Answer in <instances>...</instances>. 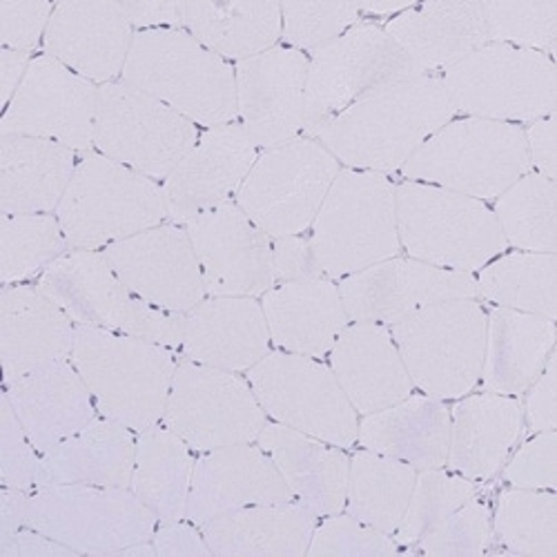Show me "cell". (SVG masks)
I'll return each mask as SVG.
<instances>
[{
    "label": "cell",
    "instance_id": "2e32d148",
    "mask_svg": "<svg viewBox=\"0 0 557 557\" xmlns=\"http://www.w3.org/2000/svg\"><path fill=\"white\" fill-rule=\"evenodd\" d=\"M197 453L257 442L265 412L248 380L230 370L181 361L163 422Z\"/></svg>",
    "mask_w": 557,
    "mask_h": 557
},
{
    "label": "cell",
    "instance_id": "83f0119b",
    "mask_svg": "<svg viewBox=\"0 0 557 557\" xmlns=\"http://www.w3.org/2000/svg\"><path fill=\"white\" fill-rule=\"evenodd\" d=\"M329 357L357 414L384 410L414 391L393 333L384 323L350 321Z\"/></svg>",
    "mask_w": 557,
    "mask_h": 557
},
{
    "label": "cell",
    "instance_id": "f35d334b",
    "mask_svg": "<svg viewBox=\"0 0 557 557\" xmlns=\"http://www.w3.org/2000/svg\"><path fill=\"white\" fill-rule=\"evenodd\" d=\"M183 29L227 63H242L272 50L282 38V5L185 3Z\"/></svg>",
    "mask_w": 557,
    "mask_h": 557
},
{
    "label": "cell",
    "instance_id": "bcb514c9",
    "mask_svg": "<svg viewBox=\"0 0 557 557\" xmlns=\"http://www.w3.org/2000/svg\"><path fill=\"white\" fill-rule=\"evenodd\" d=\"M491 42L553 57L557 38V3H484Z\"/></svg>",
    "mask_w": 557,
    "mask_h": 557
},
{
    "label": "cell",
    "instance_id": "11a10c76",
    "mask_svg": "<svg viewBox=\"0 0 557 557\" xmlns=\"http://www.w3.org/2000/svg\"><path fill=\"white\" fill-rule=\"evenodd\" d=\"M527 399V420L535 433L555 431L557 404H555V355L548 357L540 377L531 384Z\"/></svg>",
    "mask_w": 557,
    "mask_h": 557
},
{
    "label": "cell",
    "instance_id": "94428289",
    "mask_svg": "<svg viewBox=\"0 0 557 557\" xmlns=\"http://www.w3.org/2000/svg\"><path fill=\"white\" fill-rule=\"evenodd\" d=\"M29 491H18L3 486L0 493V537L27 529Z\"/></svg>",
    "mask_w": 557,
    "mask_h": 557
},
{
    "label": "cell",
    "instance_id": "db71d44e",
    "mask_svg": "<svg viewBox=\"0 0 557 557\" xmlns=\"http://www.w3.org/2000/svg\"><path fill=\"white\" fill-rule=\"evenodd\" d=\"M272 268L276 284L306 282V278L323 276L312 244L304 235L272 239Z\"/></svg>",
    "mask_w": 557,
    "mask_h": 557
},
{
    "label": "cell",
    "instance_id": "5b68a950",
    "mask_svg": "<svg viewBox=\"0 0 557 557\" xmlns=\"http://www.w3.org/2000/svg\"><path fill=\"white\" fill-rule=\"evenodd\" d=\"M67 246L103 250L165 223L163 185L99 152L85 154L57 208Z\"/></svg>",
    "mask_w": 557,
    "mask_h": 557
},
{
    "label": "cell",
    "instance_id": "816d5d0a",
    "mask_svg": "<svg viewBox=\"0 0 557 557\" xmlns=\"http://www.w3.org/2000/svg\"><path fill=\"white\" fill-rule=\"evenodd\" d=\"M555 450L557 435L555 431H542L531 437L506 463L504 478L516 488H535V491H555Z\"/></svg>",
    "mask_w": 557,
    "mask_h": 557
},
{
    "label": "cell",
    "instance_id": "d6986e66",
    "mask_svg": "<svg viewBox=\"0 0 557 557\" xmlns=\"http://www.w3.org/2000/svg\"><path fill=\"white\" fill-rule=\"evenodd\" d=\"M101 252L136 297L161 310L185 314L208 295L195 246L181 223H161Z\"/></svg>",
    "mask_w": 557,
    "mask_h": 557
},
{
    "label": "cell",
    "instance_id": "c3c4849f",
    "mask_svg": "<svg viewBox=\"0 0 557 557\" xmlns=\"http://www.w3.org/2000/svg\"><path fill=\"white\" fill-rule=\"evenodd\" d=\"M491 542V510L475 497L459 506L412 550L435 557H478Z\"/></svg>",
    "mask_w": 557,
    "mask_h": 557
},
{
    "label": "cell",
    "instance_id": "cb8c5ba5",
    "mask_svg": "<svg viewBox=\"0 0 557 557\" xmlns=\"http://www.w3.org/2000/svg\"><path fill=\"white\" fill-rule=\"evenodd\" d=\"M134 27L121 3H61L45 32V54L91 83L123 74Z\"/></svg>",
    "mask_w": 557,
    "mask_h": 557
},
{
    "label": "cell",
    "instance_id": "7c38bea8",
    "mask_svg": "<svg viewBox=\"0 0 557 557\" xmlns=\"http://www.w3.org/2000/svg\"><path fill=\"white\" fill-rule=\"evenodd\" d=\"M27 527L74 553L112 555L152 542L159 520L129 488L52 484L29 491Z\"/></svg>",
    "mask_w": 557,
    "mask_h": 557
},
{
    "label": "cell",
    "instance_id": "ee69618b",
    "mask_svg": "<svg viewBox=\"0 0 557 557\" xmlns=\"http://www.w3.org/2000/svg\"><path fill=\"white\" fill-rule=\"evenodd\" d=\"M495 533L510 550L533 557L557 555V497L555 491L510 488L499 495Z\"/></svg>",
    "mask_w": 557,
    "mask_h": 557
},
{
    "label": "cell",
    "instance_id": "6f0895ef",
    "mask_svg": "<svg viewBox=\"0 0 557 557\" xmlns=\"http://www.w3.org/2000/svg\"><path fill=\"white\" fill-rule=\"evenodd\" d=\"M183 5L185 3H159V0H144V3H121L127 21L138 32L144 29H183Z\"/></svg>",
    "mask_w": 557,
    "mask_h": 557
},
{
    "label": "cell",
    "instance_id": "52a82bcc",
    "mask_svg": "<svg viewBox=\"0 0 557 557\" xmlns=\"http://www.w3.org/2000/svg\"><path fill=\"white\" fill-rule=\"evenodd\" d=\"M397 232L410 259L469 274L508 248L486 201L420 181L397 185Z\"/></svg>",
    "mask_w": 557,
    "mask_h": 557
},
{
    "label": "cell",
    "instance_id": "4dcf8cb0",
    "mask_svg": "<svg viewBox=\"0 0 557 557\" xmlns=\"http://www.w3.org/2000/svg\"><path fill=\"white\" fill-rule=\"evenodd\" d=\"M522 429L524 410L516 397L497 393L463 397L450 410L446 467L473 482L491 480L506 463Z\"/></svg>",
    "mask_w": 557,
    "mask_h": 557
},
{
    "label": "cell",
    "instance_id": "6125c7cd",
    "mask_svg": "<svg viewBox=\"0 0 557 557\" xmlns=\"http://www.w3.org/2000/svg\"><path fill=\"white\" fill-rule=\"evenodd\" d=\"M29 67V54L14 52L3 48L0 50V97H3V106L12 103L21 81L25 78V72Z\"/></svg>",
    "mask_w": 557,
    "mask_h": 557
},
{
    "label": "cell",
    "instance_id": "ffe728a7",
    "mask_svg": "<svg viewBox=\"0 0 557 557\" xmlns=\"http://www.w3.org/2000/svg\"><path fill=\"white\" fill-rule=\"evenodd\" d=\"M339 293L350 321L393 323L426 306L450 299H475L478 282L469 272L393 257L339 278Z\"/></svg>",
    "mask_w": 557,
    "mask_h": 557
},
{
    "label": "cell",
    "instance_id": "f5cc1de1",
    "mask_svg": "<svg viewBox=\"0 0 557 557\" xmlns=\"http://www.w3.org/2000/svg\"><path fill=\"white\" fill-rule=\"evenodd\" d=\"M57 5L52 3H14L0 0V40L3 48L29 54L45 38Z\"/></svg>",
    "mask_w": 557,
    "mask_h": 557
},
{
    "label": "cell",
    "instance_id": "44dd1931",
    "mask_svg": "<svg viewBox=\"0 0 557 557\" xmlns=\"http://www.w3.org/2000/svg\"><path fill=\"white\" fill-rule=\"evenodd\" d=\"M308 57L288 45L235 65L237 123L257 148H274L304 132Z\"/></svg>",
    "mask_w": 557,
    "mask_h": 557
},
{
    "label": "cell",
    "instance_id": "ac0fdd59",
    "mask_svg": "<svg viewBox=\"0 0 557 557\" xmlns=\"http://www.w3.org/2000/svg\"><path fill=\"white\" fill-rule=\"evenodd\" d=\"M210 297H263L276 286L272 237L237 206L221 203L185 223Z\"/></svg>",
    "mask_w": 557,
    "mask_h": 557
},
{
    "label": "cell",
    "instance_id": "d6a6232c",
    "mask_svg": "<svg viewBox=\"0 0 557 557\" xmlns=\"http://www.w3.org/2000/svg\"><path fill=\"white\" fill-rule=\"evenodd\" d=\"M357 442L366 450L410 463L417 471L444 469L450 442V410L442 399L410 395L384 410L363 414Z\"/></svg>",
    "mask_w": 557,
    "mask_h": 557
},
{
    "label": "cell",
    "instance_id": "7402d4cb",
    "mask_svg": "<svg viewBox=\"0 0 557 557\" xmlns=\"http://www.w3.org/2000/svg\"><path fill=\"white\" fill-rule=\"evenodd\" d=\"M257 157L259 148L237 121L201 132L195 148L163 181L168 219L185 225L232 197L237 199Z\"/></svg>",
    "mask_w": 557,
    "mask_h": 557
},
{
    "label": "cell",
    "instance_id": "4316f807",
    "mask_svg": "<svg viewBox=\"0 0 557 557\" xmlns=\"http://www.w3.org/2000/svg\"><path fill=\"white\" fill-rule=\"evenodd\" d=\"M76 323L38 286L14 284L0 293V361L10 384L36 368L72 359Z\"/></svg>",
    "mask_w": 557,
    "mask_h": 557
},
{
    "label": "cell",
    "instance_id": "681fc988",
    "mask_svg": "<svg viewBox=\"0 0 557 557\" xmlns=\"http://www.w3.org/2000/svg\"><path fill=\"white\" fill-rule=\"evenodd\" d=\"M393 535L368 527L352 516H329L314 527L308 555H395Z\"/></svg>",
    "mask_w": 557,
    "mask_h": 557
},
{
    "label": "cell",
    "instance_id": "277c9868",
    "mask_svg": "<svg viewBox=\"0 0 557 557\" xmlns=\"http://www.w3.org/2000/svg\"><path fill=\"white\" fill-rule=\"evenodd\" d=\"M308 239L323 276L333 282L397 257V185L386 174L339 170Z\"/></svg>",
    "mask_w": 557,
    "mask_h": 557
},
{
    "label": "cell",
    "instance_id": "74e56055",
    "mask_svg": "<svg viewBox=\"0 0 557 557\" xmlns=\"http://www.w3.org/2000/svg\"><path fill=\"white\" fill-rule=\"evenodd\" d=\"M193 448L165 424L136 433V457L129 491L159 522L185 520L195 475Z\"/></svg>",
    "mask_w": 557,
    "mask_h": 557
},
{
    "label": "cell",
    "instance_id": "6da1fadb",
    "mask_svg": "<svg viewBox=\"0 0 557 557\" xmlns=\"http://www.w3.org/2000/svg\"><path fill=\"white\" fill-rule=\"evenodd\" d=\"M455 114L442 76L424 74L373 91L317 138L346 168L388 174L401 170Z\"/></svg>",
    "mask_w": 557,
    "mask_h": 557
},
{
    "label": "cell",
    "instance_id": "e575fe53",
    "mask_svg": "<svg viewBox=\"0 0 557 557\" xmlns=\"http://www.w3.org/2000/svg\"><path fill=\"white\" fill-rule=\"evenodd\" d=\"M317 527V516L295 499L230 510L201 527L212 555L301 557Z\"/></svg>",
    "mask_w": 557,
    "mask_h": 557
},
{
    "label": "cell",
    "instance_id": "d590c367",
    "mask_svg": "<svg viewBox=\"0 0 557 557\" xmlns=\"http://www.w3.org/2000/svg\"><path fill=\"white\" fill-rule=\"evenodd\" d=\"M134 457V431L101 414L50 453L40 455L36 486L78 484L129 488Z\"/></svg>",
    "mask_w": 557,
    "mask_h": 557
},
{
    "label": "cell",
    "instance_id": "30bf717a",
    "mask_svg": "<svg viewBox=\"0 0 557 557\" xmlns=\"http://www.w3.org/2000/svg\"><path fill=\"white\" fill-rule=\"evenodd\" d=\"M442 83L467 116L518 125L555 114L557 67L544 52L486 42L448 67Z\"/></svg>",
    "mask_w": 557,
    "mask_h": 557
},
{
    "label": "cell",
    "instance_id": "603a6c76",
    "mask_svg": "<svg viewBox=\"0 0 557 557\" xmlns=\"http://www.w3.org/2000/svg\"><path fill=\"white\" fill-rule=\"evenodd\" d=\"M293 499L270 455L255 442L201 453L195 461L188 513L197 527L255 504Z\"/></svg>",
    "mask_w": 557,
    "mask_h": 557
},
{
    "label": "cell",
    "instance_id": "ba28073f",
    "mask_svg": "<svg viewBox=\"0 0 557 557\" xmlns=\"http://www.w3.org/2000/svg\"><path fill=\"white\" fill-rule=\"evenodd\" d=\"M488 312L475 299H450L393 323L391 333L414 388L435 399L467 397L482 380Z\"/></svg>",
    "mask_w": 557,
    "mask_h": 557
},
{
    "label": "cell",
    "instance_id": "e0dca14e",
    "mask_svg": "<svg viewBox=\"0 0 557 557\" xmlns=\"http://www.w3.org/2000/svg\"><path fill=\"white\" fill-rule=\"evenodd\" d=\"M99 87L40 54L29 61L0 132L45 138L74 152L95 148Z\"/></svg>",
    "mask_w": 557,
    "mask_h": 557
},
{
    "label": "cell",
    "instance_id": "f907efd6",
    "mask_svg": "<svg viewBox=\"0 0 557 557\" xmlns=\"http://www.w3.org/2000/svg\"><path fill=\"white\" fill-rule=\"evenodd\" d=\"M40 453L34 448L18 417L3 395V422H0V480L3 486L34 491L38 484Z\"/></svg>",
    "mask_w": 557,
    "mask_h": 557
},
{
    "label": "cell",
    "instance_id": "3957f363",
    "mask_svg": "<svg viewBox=\"0 0 557 557\" xmlns=\"http://www.w3.org/2000/svg\"><path fill=\"white\" fill-rule=\"evenodd\" d=\"M72 363L95 397L99 414L134 433L163 422L178 366L172 348L76 326Z\"/></svg>",
    "mask_w": 557,
    "mask_h": 557
},
{
    "label": "cell",
    "instance_id": "9f6ffc18",
    "mask_svg": "<svg viewBox=\"0 0 557 557\" xmlns=\"http://www.w3.org/2000/svg\"><path fill=\"white\" fill-rule=\"evenodd\" d=\"M152 546L157 555H212L201 527L190 520L161 522L154 531Z\"/></svg>",
    "mask_w": 557,
    "mask_h": 557
},
{
    "label": "cell",
    "instance_id": "f546056e",
    "mask_svg": "<svg viewBox=\"0 0 557 557\" xmlns=\"http://www.w3.org/2000/svg\"><path fill=\"white\" fill-rule=\"evenodd\" d=\"M257 444L270 455L293 499L317 518L346 508L350 459L344 448L282 424H265Z\"/></svg>",
    "mask_w": 557,
    "mask_h": 557
},
{
    "label": "cell",
    "instance_id": "ab89813d",
    "mask_svg": "<svg viewBox=\"0 0 557 557\" xmlns=\"http://www.w3.org/2000/svg\"><path fill=\"white\" fill-rule=\"evenodd\" d=\"M414 480L417 469L410 463L361 448L350 457L346 513L393 535L404 518Z\"/></svg>",
    "mask_w": 557,
    "mask_h": 557
},
{
    "label": "cell",
    "instance_id": "7a4b0ae2",
    "mask_svg": "<svg viewBox=\"0 0 557 557\" xmlns=\"http://www.w3.org/2000/svg\"><path fill=\"white\" fill-rule=\"evenodd\" d=\"M121 78L195 125L237 121L235 65L185 29L136 32Z\"/></svg>",
    "mask_w": 557,
    "mask_h": 557
},
{
    "label": "cell",
    "instance_id": "9a60e30c",
    "mask_svg": "<svg viewBox=\"0 0 557 557\" xmlns=\"http://www.w3.org/2000/svg\"><path fill=\"white\" fill-rule=\"evenodd\" d=\"M199 125L123 81L99 87L95 148L154 181H165L199 141Z\"/></svg>",
    "mask_w": 557,
    "mask_h": 557
},
{
    "label": "cell",
    "instance_id": "7bdbcfd3",
    "mask_svg": "<svg viewBox=\"0 0 557 557\" xmlns=\"http://www.w3.org/2000/svg\"><path fill=\"white\" fill-rule=\"evenodd\" d=\"M67 248L57 214H3L0 219V276L5 286L42 274Z\"/></svg>",
    "mask_w": 557,
    "mask_h": 557
},
{
    "label": "cell",
    "instance_id": "836d02e7",
    "mask_svg": "<svg viewBox=\"0 0 557 557\" xmlns=\"http://www.w3.org/2000/svg\"><path fill=\"white\" fill-rule=\"evenodd\" d=\"M76 152L45 138L0 136V210L3 214L57 212L72 174Z\"/></svg>",
    "mask_w": 557,
    "mask_h": 557
},
{
    "label": "cell",
    "instance_id": "f1b7e54d",
    "mask_svg": "<svg viewBox=\"0 0 557 557\" xmlns=\"http://www.w3.org/2000/svg\"><path fill=\"white\" fill-rule=\"evenodd\" d=\"M261 308L278 350L314 359L326 357L350 323L339 286L329 276L276 284Z\"/></svg>",
    "mask_w": 557,
    "mask_h": 557
},
{
    "label": "cell",
    "instance_id": "8fae6325",
    "mask_svg": "<svg viewBox=\"0 0 557 557\" xmlns=\"http://www.w3.org/2000/svg\"><path fill=\"white\" fill-rule=\"evenodd\" d=\"M424 76L375 23H357L314 50L306 78V136L317 134L357 101L388 85Z\"/></svg>",
    "mask_w": 557,
    "mask_h": 557
},
{
    "label": "cell",
    "instance_id": "7dc6e473",
    "mask_svg": "<svg viewBox=\"0 0 557 557\" xmlns=\"http://www.w3.org/2000/svg\"><path fill=\"white\" fill-rule=\"evenodd\" d=\"M357 3H286L282 5V36L299 52L319 50L359 21Z\"/></svg>",
    "mask_w": 557,
    "mask_h": 557
},
{
    "label": "cell",
    "instance_id": "91938a15",
    "mask_svg": "<svg viewBox=\"0 0 557 557\" xmlns=\"http://www.w3.org/2000/svg\"><path fill=\"white\" fill-rule=\"evenodd\" d=\"M0 555L3 557H42V555H76V553L70 546L27 527L12 535L0 537Z\"/></svg>",
    "mask_w": 557,
    "mask_h": 557
},
{
    "label": "cell",
    "instance_id": "680465c9",
    "mask_svg": "<svg viewBox=\"0 0 557 557\" xmlns=\"http://www.w3.org/2000/svg\"><path fill=\"white\" fill-rule=\"evenodd\" d=\"M527 134V150L533 172L555 181L557 152H555V114L537 119L531 123Z\"/></svg>",
    "mask_w": 557,
    "mask_h": 557
},
{
    "label": "cell",
    "instance_id": "d4e9b609",
    "mask_svg": "<svg viewBox=\"0 0 557 557\" xmlns=\"http://www.w3.org/2000/svg\"><path fill=\"white\" fill-rule=\"evenodd\" d=\"M272 339L255 297H206L185 312L181 352L188 361L242 373L270 352Z\"/></svg>",
    "mask_w": 557,
    "mask_h": 557
},
{
    "label": "cell",
    "instance_id": "8992f818",
    "mask_svg": "<svg viewBox=\"0 0 557 557\" xmlns=\"http://www.w3.org/2000/svg\"><path fill=\"white\" fill-rule=\"evenodd\" d=\"M531 172L527 134L516 123L453 119L417 150L401 174L480 201L497 199Z\"/></svg>",
    "mask_w": 557,
    "mask_h": 557
},
{
    "label": "cell",
    "instance_id": "5bb4252c",
    "mask_svg": "<svg viewBox=\"0 0 557 557\" xmlns=\"http://www.w3.org/2000/svg\"><path fill=\"white\" fill-rule=\"evenodd\" d=\"M248 382L274 424L339 448L357 444V410L331 366L314 357L274 350L248 370Z\"/></svg>",
    "mask_w": 557,
    "mask_h": 557
},
{
    "label": "cell",
    "instance_id": "1f68e13d",
    "mask_svg": "<svg viewBox=\"0 0 557 557\" xmlns=\"http://www.w3.org/2000/svg\"><path fill=\"white\" fill-rule=\"evenodd\" d=\"M384 29L424 74L446 72L491 42L484 3H414Z\"/></svg>",
    "mask_w": 557,
    "mask_h": 557
},
{
    "label": "cell",
    "instance_id": "484cf974",
    "mask_svg": "<svg viewBox=\"0 0 557 557\" xmlns=\"http://www.w3.org/2000/svg\"><path fill=\"white\" fill-rule=\"evenodd\" d=\"M34 448L45 455L99 417L72 359H61L5 384L3 393Z\"/></svg>",
    "mask_w": 557,
    "mask_h": 557
},
{
    "label": "cell",
    "instance_id": "8d00e7d4",
    "mask_svg": "<svg viewBox=\"0 0 557 557\" xmlns=\"http://www.w3.org/2000/svg\"><path fill=\"white\" fill-rule=\"evenodd\" d=\"M555 346V321L508 308H493L486 326L482 384L486 393L522 395L540 377Z\"/></svg>",
    "mask_w": 557,
    "mask_h": 557
},
{
    "label": "cell",
    "instance_id": "4fadbf2b",
    "mask_svg": "<svg viewBox=\"0 0 557 557\" xmlns=\"http://www.w3.org/2000/svg\"><path fill=\"white\" fill-rule=\"evenodd\" d=\"M339 170L319 138L297 136L259 152L235 201L272 239L304 235Z\"/></svg>",
    "mask_w": 557,
    "mask_h": 557
},
{
    "label": "cell",
    "instance_id": "b9f144b4",
    "mask_svg": "<svg viewBox=\"0 0 557 557\" xmlns=\"http://www.w3.org/2000/svg\"><path fill=\"white\" fill-rule=\"evenodd\" d=\"M493 214L506 246L522 252H550L557 248V190L555 181L527 172L495 199Z\"/></svg>",
    "mask_w": 557,
    "mask_h": 557
},
{
    "label": "cell",
    "instance_id": "60d3db41",
    "mask_svg": "<svg viewBox=\"0 0 557 557\" xmlns=\"http://www.w3.org/2000/svg\"><path fill=\"white\" fill-rule=\"evenodd\" d=\"M478 295L497 308L557 317V259L550 252L499 255L480 270Z\"/></svg>",
    "mask_w": 557,
    "mask_h": 557
},
{
    "label": "cell",
    "instance_id": "9c48e42d",
    "mask_svg": "<svg viewBox=\"0 0 557 557\" xmlns=\"http://www.w3.org/2000/svg\"><path fill=\"white\" fill-rule=\"evenodd\" d=\"M48 295L76 326L129 335L181 350L185 314L161 310L136 297L99 250H72L38 278Z\"/></svg>",
    "mask_w": 557,
    "mask_h": 557
},
{
    "label": "cell",
    "instance_id": "f6af8a7d",
    "mask_svg": "<svg viewBox=\"0 0 557 557\" xmlns=\"http://www.w3.org/2000/svg\"><path fill=\"white\" fill-rule=\"evenodd\" d=\"M475 493V482L457 473H448L444 469L417 473L404 518L393 533L395 544L412 550L459 506L473 499Z\"/></svg>",
    "mask_w": 557,
    "mask_h": 557
}]
</instances>
